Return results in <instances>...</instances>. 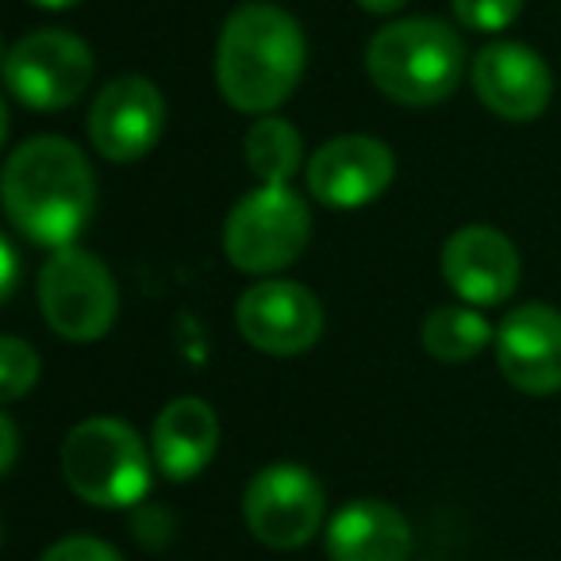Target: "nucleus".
I'll use <instances>...</instances> for the list:
<instances>
[{
	"label": "nucleus",
	"instance_id": "nucleus-1",
	"mask_svg": "<svg viewBox=\"0 0 561 561\" xmlns=\"http://www.w3.org/2000/svg\"><path fill=\"white\" fill-rule=\"evenodd\" d=\"M4 211L24 239L66 250L89 224L96 178L89 158L58 135L20 142L4 162Z\"/></svg>",
	"mask_w": 561,
	"mask_h": 561
},
{
	"label": "nucleus",
	"instance_id": "nucleus-2",
	"mask_svg": "<svg viewBox=\"0 0 561 561\" xmlns=\"http://www.w3.org/2000/svg\"><path fill=\"white\" fill-rule=\"evenodd\" d=\"M305 66V32L277 4H239L227 16L216 47V81L231 108L270 116L300 85Z\"/></svg>",
	"mask_w": 561,
	"mask_h": 561
},
{
	"label": "nucleus",
	"instance_id": "nucleus-3",
	"mask_svg": "<svg viewBox=\"0 0 561 561\" xmlns=\"http://www.w3.org/2000/svg\"><path fill=\"white\" fill-rule=\"evenodd\" d=\"M366 70L389 101L427 108L458 89L466 73V47H461V35L443 20H397L369 39Z\"/></svg>",
	"mask_w": 561,
	"mask_h": 561
},
{
	"label": "nucleus",
	"instance_id": "nucleus-4",
	"mask_svg": "<svg viewBox=\"0 0 561 561\" xmlns=\"http://www.w3.org/2000/svg\"><path fill=\"white\" fill-rule=\"evenodd\" d=\"M62 477L85 504L131 507L150 489V454L131 423L96 415L66 435Z\"/></svg>",
	"mask_w": 561,
	"mask_h": 561
},
{
	"label": "nucleus",
	"instance_id": "nucleus-5",
	"mask_svg": "<svg viewBox=\"0 0 561 561\" xmlns=\"http://www.w3.org/2000/svg\"><path fill=\"white\" fill-rule=\"evenodd\" d=\"M312 239V216L305 196L289 185H262L242 196L224 227V250L242 273H277L305 254Z\"/></svg>",
	"mask_w": 561,
	"mask_h": 561
},
{
	"label": "nucleus",
	"instance_id": "nucleus-6",
	"mask_svg": "<svg viewBox=\"0 0 561 561\" xmlns=\"http://www.w3.org/2000/svg\"><path fill=\"white\" fill-rule=\"evenodd\" d=\"M39 308L50 331L70 343H96L112 331L119 289L108 265L78 247L55 250L39 273Z\"/></svg>",
	"mask_w": 561,
	"mask_h": 561
},
{
	"label": "nucleus",
	"instance_id": "nucleus-7",
	"mask_svg": "<svg viewBox=\"0 0 561 561\" xmlns=\"http://www.w3.org/2000/svg\"><path fill=\"white\" fill-rule=\"evenodd\" d=\"M93 81V50L70 32H32L4 58V85L24 108L58 112L81 101Z\"/></svg>",
	"mask_w": 561,
	"mask_h": 561
},
{
	"label": "nucleus",
	"instance_id": "nucleus-8",
	"mask_svg": "<svg viewBox=\"0 0 561 561\" xmlns=\"http://www.w3.org/2000/svg\"><path fill=\"white\" fill-rule=\"evenodd\" d=\"M242 519L257 542L273 550H300L323 523V489L305 466L277 461L254 473L242 492Z\"/></svg>",
	"mask_w": 561,
	"mask_h": 561
},
{
	"label": "nucleus",
	"instance_id": "nucleus-9",
	"mask_svg": "<svg viewBox=\"0 0 561 561\" xmlns=\"http://www.w3.org/2000/svg\"><path fill=\"white\" fill-rule=\"evenodd\" d=\"M234 323L254 351L293 358L320 343L323 308L316 293L297 280H257L234 305Z\"/></svg>",
	"mask_w": 561,
	"mask_h": 561
},
{
	"label": "nucleus",
	"instance_id": "nucleus-10",
	"mask_svg": "<svg viewBox=\"0 0 561 561\" xmlns=\"http://www.w3.org/2000/svg\"><path fill=\"white\" fill-rule=\"evenodd\" d=\"M165 124V101L154 81L127 73L96 93L89 112V139L108 162H139L158 147Z\"/></svg>",
	"mask_w": 561,
	"mask_h": 561
},
{
	"label": "nucleus",
	"instance_id": "nucleus-11",
	"mask_svg": "<svg viewBox=\"0 0 561 561\" xmlns=\"http://www.w3.org/2000/svg\"><path fill=\"white\" fill-rule=\"evenodd\" d=\"M397 158L381 139L339 135L308 158V188L328 208H362L392 185Z\"/></svg>",
	"mask_w": 561,
	"mask_h": 561
},
{
	"label": "nucleus",
	"instance_id": "nucleus-12",
	"mask_svg": "<svg viewBox=\"0 0 561 561\" xmlns=\"http://www.w3.org/2000/svg\"><path fill=\"white\" fill-rule=\"evenodd\" d=\"M519 250L496 227H461L443 247V277L454 297L473 308L504 305L519 285Z\"/></svg>",
	"mask_w": 561,
	"mask_h": 561
},
{
	"label": "nucleus",
	"instance_id": "nucleus-13",
	"mask_svg": "<svg viewBox=\"0 0 561 561\" xmlns=\"http://www.w3.org/2000/svg\"><path fill=\"white\" fill-rule=\"evenodd\" d=\"M496 362L507 385L527 397L561 389V312L550 305H519L496 328Z\"/></svg>",
	"mask_w": 561,
	"mask_h": 561
},
{
	"label": "nucleus",
	"instance_id": "nucleus-14",
	"mask_svg": "<svg viewBox=\"0 0 561 561\" xmlns=\"http://www.w3.org/2000/svg\"><path fill=\"white\" fill-rule=\"evenodd\" d=\"M473 89L489 112L507 124H527L553 96L550 66L523 43H492L473 58Z\"/></svg>",
	"mask_w": 561,
	"mask_h": 561
},
{
	"label": "nucleus",
	"instance_id": "nucleus-15",
	"mask_svg": "<svg viewBox=\"0 0 561 561\" xmlns=\"http://www.w3.org/2000/svg\"><path fill=\"white\" fill-rule=\"evenodd\" d=\"M331 561H408L412 527L385 500H351L328 523Z\"/></svg>",
	"mask_w": 561,
	"mask_h": 561
},
{
	"label": "nucleus",
	"instance_id": "nucleus-16",
	"mask_svg": "<svg viewBox=\"0 0 561 561\" xmlns=\"http://www.w3.org/2000/svg\"><path fill=\"white\" fill-rule=\"evenodd\" d=\"M154 466L170 481H193L219 446V420L201 397H178L154 420Z\"/></svg>",
	"mask_w": 561,
	"mask_h": 561
},
{
	"label": "nucleus",
	"instance_id": "nucleus-17",
	"mask_svg": "<svg viewBox=\"0 0 561 561\" xmlns=\"http://www.w3.org/2000/svg\"><path fill=\"white\" fill-rule=\"evenodd\" d=\"M423 351L431 358L446 362V366H458V362H469L492 343V328L477 308L466 305H443L435 312H427L423 320Z\"/></svg>",
	"mask_w": 561,
	"mask_h": 561
},
{
	"label": "nucleus",
	"instance_id": "nucleus-18",
	"mask_svg": "<svg viewBox=\"0 0 561 561\" xmlns=\"http://www.w3.org/2000/svg\"><path fill=\"white\" fill-rule=\"evenodd\" d=\"M242 154H247V165L254 170V178L265 181V185H289L293 173L305 162L297 127L280 116L254 119L247 139H242Z\"/></svg>",
	"mask_w": 561,
	"mask_h": 561
},
{
	"label": "nucleus",
	"instance_id": "nucleus-19",
	"mask_svg": "<svg viewBox=\"0 0 561 561\" xmlns=\"http://www.w3.org/2000/svg\"><path fill=\"white\" fill-rule=\"evenodd\" d=\"M39 381V354L16 335L0 339V392L4 400H20Z\"/></svg>",
	"mask_w": 561,
	"mask_h": 561
},
{
	"label": "nucleus",
	"instance_id": "nucleus-20",
	"mask_svg": "<svg viewBox=\"0 0 561 561\" xmlns=\"http://www.w3.org/2000/svg\"><path fill=\"white\" fill-rule=\"evenodd\" d=\"M527 0H454V16L469 32H504L515 24Z\"/></svg>",
	"mask_w": 561,
	"mask_h": 561
},
{
	"label": "nucleus",
	"instance_id": "nucleus-21",
	"mask_svg": "<svg viewBox=\"0 0 561 561\" xmlns=\"http://www.w3.org/2000/svg\"><path fill=\"white\" fill-rule=\"evenodd\" d=\"M43 561H124L119 558L116 546H108L104 538H93V535H70L62 542H55Z\"/></svg>",
	"mask_w": 561,
	"mask_h": 561
},
{
	"label": "nucleus",
	"instance_id": "nucleus-22",
	"mask_svg": "<svg viewBox=\"0 0 561 561\" xmlns=\"http://www.w3.org/2000/svg\"><path fill=\"white\" fill-rule=\"evenodd\" d=\"M0 438H4V458H0V469L12 473V466H16V423H12V415H0Z\"/></svg>",
	"mask_w": 561,
	"mask_h": 561
},
{
	"label": "nucleus",
	"instance_id": "nucleus-23",
	"mask_svg": "<svg viewBox=\"0 0 561 561\" xmlns=\"http://www.w3.org/2000/svg\"><path fill=\"white\" fill-rule=\"evenodd\" d=\"M0 254H4V300L16 289V254H12V242L0 239Z\"/></svg>",
	"mask_w": 561,
	"mask_h": 561
},
{
	"label": "nucleus",
	"instance_id": "nucleus-24",
	"mask_svg": "<svg viewBox=\"0 0 561 561\" xmlns=\"http://www.w3.org/2000/svg\"><path fill=\"white\" fill-rule=\"evenodd\" d=\"M362 9L374 12V16H389V12H397L400 4H408V0H358Z\"/></svg>",
	"mask_w": 561,
	"mask_h": 561
},
{
	"label": "nucleus",
	"instance_id": "nucleus-25",
	"mask_svg": "<svg viewBox=\"0 0 561 561\" xmlns=\"http://www.w3.org/2000/svg\"><path fill=\"white\" fill-rule=\"evenodd\" d=\"M32 4H39V9H50V12H62V9H73L78 0H32Z\"/></svg>",
	"mask_w": 561,
	"mask_h": 561
}]
</instances>
